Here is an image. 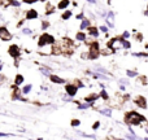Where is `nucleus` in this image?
Returning <instances> with one entry per match:
<instances>
[{
  "label": "nucleus",
  "mask_w": 148,
  "mask_h": 140,
  "mask_svg": "<svg viewBox=\"0 0 148 140\" xmlns=\"http://www.w3.org/2000/svg\"><path fill=\"white\" fill-rule=\"evenodd\" d=\"M144 121L146 120H144L143 115L136 112H129V113H126V115H125V122L127 123L129 126H139L140 123H143Z\"/></svg>",
  "instance_id": "f257e3e1"
},
{
  "label": "nucleus",
  "mask_w": 148,
  "mask_h": 140,
  "mask_svg": "<svg viewBox=\"0 0 148 140\" xmlns=\"http://www.w3.org/2000/svg\"><path fill=\"white\" fill-rule=\"evenodd\" d=\"M55 42H56V39H55L53 35H51L48 33H43L38 39V46L42 47V46H46V44H53Z\"/></svg>",
  "instance_id": "f03ea898"
},
{
  "label": "nucleus",
  "mask_w": 148,
  "mask_h": 140,
  "mask_svg": "<svg viewBox=\"0 0 148 140\" xmlns=\"http://www.w3.org/2000/svg\"><path fill=\"white\" fill-rule=\"evenodd\" d=\"M123 40H125V39H123L122 36H120V38H112L109 40V43H108V46H109L114 52L122 51L123 49Z\"/></svg>",
  "instance_id": "7ed1b4c3"
},
{
  "label": "nucleus",
  "mask_w": 148,
  "mask_h": 140,
  "mask_svg": "<svg viewBox=\"0 0 148 140\" xmlns=\"http://www.w3.org/2000/svg\"><path fill=\"white\" fill-rule=\"evenodd\" d=\"M8 53L14 60H18V57L21 56V49L17 44H12V46H9V48H8Z\"/></svg>",
  "instance_id": "20e7f679"
},
{
  "label": "nucleus",
  "mask_w": 148,
  "mask_h": 140,
  "mask_svg": "<svg viewBox=\"0 0 148 140\" xmlns=\"http://www.w3.org/2000/svg\"><path fill=\"white\" fill-rule=\"evenodd\" d=\"M12 39V34L8 30L5 26H0V40L3 42H8Z\"/></svg>",
  "instance_id": "39448f33"
},
{
  "label": "nucleus",
  "mask_w": 148,
  "mask_h": 140,
  "mask_svg": "<svg viewBox=\"0 0 148 140\" xmlns=\"http://www.w3.org/2000/svg\"><path fill=\"white\" fill-rule=\"evenodd\" d=\"M53 51V44H46V46L39 47V53L43 56H51Z\"/></svg>",
  "instance_id": "423d86ee"
},
{
  "label": "nucleus",
  "mask_w": 148,
  "mask_h": 140,
  "mask_svg": "<svg viewBox=\"0 0 148 140\" xmlns=\"http://www.w3.org/2000/svg\"><path fill=\"white\" fill-rule=\"evenodd\" d=\"M65 92H66L69 96L74 97L77 95V92H78V87H77L74 83H69V84H66V86H65Z\"/></svg>",
  "instance_id": "0eeeda50"
},
{
  "label": "nucleus",
  "mask_w": 148,
  "mask_h": 140,
  "mask_svg": "<svg viewBox=\"0 0 148 140\" xmlns=\"http://www.w3.org/2000/svg\"><path fill=\"white\" fill-rule=\"evenodd\" d=\"M38 17H39V13L36 12V9H29L27 12L25 13V20H26V21L38 20Z\"/></svg>",
  "instance_id": "6e6552de"
},
{
  "label": "nucleus",
  "mask_w": 148,
  "mask_h": 140,
  "mask_svg": "<svg viewBox=\"0 0 148 140\" xmlns=\"http://www.w3.org/2000/svg\"><path fill=\"white\" fill-rule=\"evenodd\" d=\"M105 22H107L108 27H114V13L110 10V12L107 13V16H105Z\"/></svg>",
  "instance_id": "1a4fd4ad"
},
{
  "label": "nucleus",
  "mask_w": 148,
  "mask_h": 140,
  "mask_svg": "<svg viewBox=\"0 0 148 140\" xmlns=\"http://www.w3.org/2000/svg\"><path fill=\"white\" fill-rule=\"evenodd\" d=\"M134 102H135V105H136V107H139L140 109H147V100L144 99L143 96H138V97H135Z\"/></svg>",
  "instance_id": "9d476101"
},
{
  "label": "nucleus",
  "mask_w": 148,
  "mask_h": 140,
  "mask_svg": "<svg viewBox=\"0 0 148 140\" xmlns=\"http://www.w3.org/2000/svg\"><path fill=\"white\" fill-rule=\"evenodd\" d=\"M48 78H49V81L55 84H64L65 83V79L61 78V76H59V75H56V74H51Z\"/></svg>",
  "instance_id": "9b49d317"
},
{
  "label": "nucleus",
  "mask_w": 148,
  "mask_h": 140,
  "mask_svg": "<svg viewBox=\"0 0 148 140\" xmlns=\"http://www.w3.org/2000/svg\"><path fill=\"white\" fill-rule=\"evenodd\" d=\"M90 26H91V20H88V18H82L81 25H79V30L84 31V30H87Z\"/></svg>",
  "instance_id": "f8f14e48"
},
{
  "label": "nucleus",
  "mask_w": 148,
  "mask_h": 140,
  "mask_svg": "<svg viewBox=\"0 0 148 140\" xmlns=\"http://www.w3.org/2000/svg\"><path fill=\"white\" fill-rule=\"evenodd\" d=\"M87 33H88V35L91 36V38L96 39L97 36H99V29L95 27V26H90V27L87 29Z\"/></svg>",
  "instance_id": "ddd939ff"
},
{
  "label": "nucleus",
  "mask_w": 148,
  "mask_h": 140,
  "mask_svg": "<svg viewBox=\"0 0 148 140\" xmlns=\"http://www.w3.org/2000/svg\"><path fill=\"white\" fill-rule=\"evenodd\" d=\"M99 113L101 115H105V117H112V109L108 107H103V108H99Z\"/></svg>",
  "instance_id": "4468645a"
},
{
  "label": "nucleus",
  "mask_w": 148,
  "mask_h": 140,
  "mask_svg": "<svg viewBox=\"0 0 148 140\" xmlns=\"http://www.w3.org/2000/svg\"><path fill=\"white\" fill-rule=\"evenodd\" d=\"M69 5H70V0H60L59 4H57V9L65 10V9H68Z\"/></svg>",
  "instance_id": "2eb2a0df"
},
{
  "label": "nucleus",
  "mask_w": 148,
  "mask_h": 140,
  "mask_svg": "<svg viewBox=\"0 0 148 140\" xmlns=\"http://www.w3.org/2000/svg\"><path fill=\"white\" fill-rule=\"evenodd\" d=\"M91 107H94V102H91V101L78 102V109H79V110H86V109H90Z\"/></svg>",
  "instance_id": "dca6fc26"
},
{
  "label": "nucleus",
  "mask_w": 148,
  "mask_h": 140,
  "mask_svg": "<svg viewBox=\"0 0 148 140\" xmlns=\"http://www.w3.org/2000/svg\"><path fill=\"white\" fill-rule=\"evenodd\" d=\"M86 39H87V35H86V33L84 31H78V33L75 34V40L77 42H81V43H83V42H86Z\"/></svg>",
  "instance_id": "f3484780"
},
{
  "label": "nucleus",
  "mask_w": 148,
  "mask_h": 140,
  "mask_svg": "<svg viewBox=\"0 0 148 140\" xmlns=\"http://www.w3.org/2000/svg\"><path fill=\"white\" fill-rule=\"evenodd\" d=\"M23 82H25V76H23L22 74H17V75L14 76V84L16 86L20 87L21 84H23Z\"/></svg>",
  "instance_id": "a211bd4d"
},
{
  "label": "nucleus",
  "mask_w": 148,
  "mask_h": 140,
  "mask_svg": "<svg viewBox=\"0 0 148 140\" xmlns=\"http://www.w3.org/2000/svg\"><path fill=\"white\" fill-rule=\"evenodd\" d=\"M39 71H40L42 75L47 76V78H48V76L52 74V70L49 69V68H47V66H40V68H39Z\"/></svg>",
  "instance_id": "6ab92c4d"
},
{
  "label": "nucleus",
  "mask_w": 148,
  "mask_h": 140,
  "mask_svg": "<svg viewBox=\"0 0 148 140\" xmlns=\"http://www.w3.org/2000/svg\"><path fill=\"white\" fill-rule=\"evenodd\" d=\"M72 16H73L72 10H70V9H65L64 12H62V14H61V20L66 21V20H69V18H72Z\"/></svg>",
  "instance_id": "aec40b11"
},
{
  "label": "nucleus",
  "mask_w": 148,
  "mask_h": 140,
  "mask_svg": "<svg viewBox=\"0 0 148 140\" xmlns=\"http://www.w3.org/2000/svg\"><path fill=\"white\" fill-rule=\"evenodd\" d=\"M113 52L114 51H113L109 46L105 47V48H103V49H100V55H103V56H109V55H112Z\"/></svg>",
  "instance_id": "412c9836"
},
{
  "label": "nucleus",
  "mask_w": 148,
  "mask_h": 140,
  "mask_svg": "<svg viewBox=\"0 0 148 140\" xmlns=\"http://www.w3.org/2000/svg\"><path fill=\"white\" fill-rule=\"evenodd\" d=\"M7 5L8 7H13V8H20L21 3L18 0H7Z\"/></svg>",
  "instance_id": "4be33fe9"
},
{
  "label": "nucleus",
  "mask_w": 148,
  "mask_h": 140,
  "mask_svg": "<svg viewBox=\"0 0 148 140\" xmlns=\"http://www.w3.org/2000/svg\"><path fill=\"white\" fill-rule=\"evenodd\" d=\"M31 89H33V86H31V84H25V86L21 88V91H22V95H29L31 92Z\"/></svg>",
  "instance_id": "5701e85b"
},
{
  "label": "nucleus",
  "mask_w": 148,
  "mask_h": 140,
  "mask_svg": "<svg viewBox=\"0 0 148 140\" xmlns=\"http://www.w3.org/2000/svg\"><path fill=\"white\" fill-rule=\"evenodd\" d=\"M55 13V7L52 4H47L46 7V16H51Z\"/></svg>",
  "instance_id": "b1692460"
},
{
  "label": "nucleus",
  "mask_w": 148,
  "mask_h": 140,
  "mask_svg": "<svg viewBox=\"0 0 148 140\" xmlns=\"http://www.w3.org/2000/svg\"><path fill=\"white\" fill-rule=\"evenodd\" d=\"M99 95H100V97H101V99L104 100V101H108V100H109V95H108V92L105 91L104 88H103L101 91H100V94H99Z\"/></svg>",
  "instance_id": "393cba45"
},
{
  "label": "nucleus",
  "mask_w": 148,
  "mask_h": 140,
  "mask_svg": "<svg viewBox=\"0 0 148 140\" xmlns=\"http://www.w3.org/2000/svg\"><path fill=\"white\" fill-rule=\"evenodd\" d=\"M21 33L23 34V35H33V29H30V27H22L21 29Z\"/></svg>",
  "instance_id": "a878e982"
},
{
  "label": "nucleus",
  "mask_w": 148,
  "mask_h": 140,
  "mask_svg": "<svg viewBox=\"0 0 148 140\" xmlns=\"http://www.w3.org/2000/svg\"><path fill=\"white\" fill-rule=\"evenodd\" d=\"M126 75H127L129 78H136V76H138V71H135V70H127V71H126Z\"/></svg>",
  "instance_id": "bb28decb"
},
{
  "label": "nucleus",
  "mask_w": 148,
  "mask_h": 140,
  "mask_svg": "<svg viewBox=\"0 0 148 140\" xmlns=\"http://www.w3.org/2000/svg\"><path fill=\"white\" fill-rule=\"evenodd\" d=\"M49 27V22L48 21H42L40 23V30H47Z\"/></svg>",
  "instance_id": "cd10ccee"
},
{
  "label": "nucleus",
  "mask_w": 148,
  "mask_h": 140,
  "mask_svg": "<svg viewBox=\"0 0 148 140\" xmlns=\"http://www.w3.org/2000/svg\"><path fill=\"white\" fill-rule=\"evenodd\" d=\"M95 71H99V73H103V74H108V70L104 69V68H101V66H99V65L95 66Z\"/></svg>",
  "instance_id": "c85d7f7f"
},
{
  "label": "nucleus",
  "mask_w": 148,
  "mask_h": 140,
  "mask_svg": "<svg viewBox=\"0 0 148 140\" xmlns=\"http://www.w3.org/2000/svg\"><path fill=\"white\" fill-rule=\"evenodd\" d=\"M62 101H65V102H72L73 101V97L72 96H69V95H65V96H62Z\"/></svg>",
  "instance_id": "c756f323"
},
{
  "label": "nucleus",
  "mask_w": 148,
  "mask_h": 140,
  "mask_svg": "<svg viewBox=\"0 0 148 140\" xmlns=\"http://www.w3.org/2000/svg\"><path fill=\"white\" fill-rule=\"evenodd\" d=\"M133 55L135 57H148V53H143V52H134Z\"/></svg>",
  "instance_id": "7c9ffc66"
},
{
  "label": "nucleus",
  "mask_w": 148,
  "mask_h": 140,
  "mask_svg": "<svg viewBox=\"0 0 148 140\" xmlns=\"http://www.w3.org/2000/svg\"><path fill=\"white\" fill-rule=\"evenodd\" d=\"M70 125H72L73 127H78V126L81 125V121H79V120H72V122H70Z\"/></svg>",
  "instance_id": "2f4dec72"
},
{
  "label": "nucleus",
  "mask_w": 148,
  "mask_h": 140,
  "mask_svg": "<svg viewBox=\"0 0 148 140\" xmlns=\"http://www.w3.org/2000/svg\"><path fill=\"white\" fill-rule=\"evenodd\" d=\"M99 30L101 31V33H104V34H108V31H109V27L103 25V26H100V27H99Z\"/></svg>",
  "instance_id": "473e14b6"
},
{
  "label": "nucleus",
  "mask_w": 148,
  "mask_h": 140,
  "mask_svg": "<svg viewBox=\"0 0 148 140\" xmlns=\"http://www.w3.org/2000/svg\"><path fill=\"white\" fill-rule=\"evenodd\" d=\"M131 47V44H130V42L127 40V39H125L123 40V49H129Z\"/></svg>",
  "instance_id": "72a5a7b5"
},
{
  "label": "nucleus",
  "mask_w": 148,
  "mask_h": 140,
  "mask_svg": "<svg viewBox=\"0 0 148 140\" xmlns=\"http://www.w3.org/2000/svg\"><path fill=\"white\" fill-rule=\"evenodd\" d=\"M138 83L147 84V78H146V76H139V78H138Z\"/></svg>",
  "instance_id": "f704fd0d"
},
{
  "label": "nucleus",
  "mask_w": 148,
  "mask_h": 140,
  "mask_svg": "<svg viewBox=\"0 0 148 140\" xmlns=\"http://www.w3.org/2000/svg\"><path fill=\"white\" fill-rule=\"evenodd\" d=\"M118 83L120 84H125V86H127L129 84V79H125V78H121L120 81H118Z\"/></svg>",
  "instance_id": "c9c22d12"
},
{
  "label": "nucleus",
  "mask_w": 148,
  "mask_h": 140,
  "mask_svg": "<svg viewBox=\"0 0 148 140\" xmlns=\"http://www.w3.org/2000/svg\"><path fill=\"white\" fill-rule=\"evenodd\" d=\"M9 136H14L12 134H7V132H0V138H9Z\"/></svg>",
  "instance_id": "e433bc0d"
},
{
  "label": "nucleus",
  "mask_w": 148,
  "mask_h": 140,
  "mask_svg": "<svg viewBox=\"0 0 148 140\" xmlns=\"http://www.w3.org/2000/svg\"><path fill=\"white\" fill-rule=\"evenodd\" d=\"M135 39H136L138 42H142V40H143V35H142V34H138V33H136V34H135Z\"/></svg>",
  "instance_id": "4c0bfd02"
},
{
  "label": "nucleus",
  "mask_w": 148,
  "mask_h": 140,
  "mask_svg": "<svg viewBox=\"0 0 148 140\" xmlns=\"http://www.w3.org/2000/svg\"><path fill=\"white\" fill-rule=\"evenodd\" d=\"M99 127H100V122H99V121H96V122L92 125V128H94V130H97Z\"/></svg>",
  "instance_id": "58836bf2"
},
{
  "label": "nucleus",
  "mask_w": 148,
  "mask_h": 140,
  "mask_svg": "<svg viewBox=\"0 0 148 140\" xmlns=\"http://www.w3.org/2000/svg\"><path fill=\"white\" fill-rule=\"evenodd\" d=\"M122 38L123 39H129L130 38V33H129V31H125V33L122 34Z\"/></svg>",
  "instance_id": "ea45409f"
},
{
  "label": "nucleus",
  "mask_w": 148,
  "mask_h": 140,
  "mask_svg": "<svg viewBox=\"0 0 148 140\" xmlns=\"http://www.w3.org/2000/svg\"><path fill=\"white\" fill-rule=\"evenodd\" d=\"M36 1H39V0H23L25 4H34V3H36Z\"/></svg>",
  "instance_id": "a19ab883"
},
{
  "label": "nucleus",
  "mask_w": 148,
  "mask_h": 140,
  "mask_svg": "<svg viewBox=\"0 0 148 140\" xmlns=\"http://www.w3.org/2000/svg\"><path fill=\"white\" fill-rule=\"evenodd\" d=\"M75 18H77V20H82V18H84V14H83V13H79V14L75 16Z\"/></svg>",
  "instance_id": "79ce46f5"
},
{
  "label": "nucleus",
  "mask_w": 148,
  "mask_h": 140,
  "mask_svg": "<svg viewBox=\"0 0 148 140\" xmlns=\"http://www.w3.org/2000/svg\"><path fill=\"white\" fill-rule=\"evenodd\" d=\"M118 84H120V83H118ZM120 89H121V91H125L126 86H125V84H120Z\"/></svg>",
  "instance_id": "37998d69"
},
{
  "label": "nucleus",
  "mask_w": 148,
  "mask_h": 140,
  "mask_svg": "<svg viewBox=\"0 0 148 140\" xmlns=\"http://www.w3.org/2000/svg\"><path fill=\"white\" fill-rule=\"evenodd\" d=\"M86 1H87V3H90V4H96V3H97L96 0H86Z\"/></svg>",
  "instance_id": "c03bdc74"
},
{
  "label": "nucleus",
  "mask_w": 148,
  "mask_h": 140,
  "mask_svg": "<svg viewBox=\"0 0 148 140\" xmlns=\"http://www.w3.org/2000/svg\"><path fill=\"white\" fill-rule=\"evenodd\" d=\"M3 70V62H0V71Z\"/></svg>",
  "instance_id": "a18cd8bd"
},
{
  "label": "nucleus",
  "mask_w": 148,
  "mask_h": 140,
  "mask_svg": "<svg viewBox=\"0 0 148 140\" xmlns=\"http://www.w3.org/2000/svg\"><path fill=\"white\" fill-rule=\"evenodd\" d=\"M146 132H147V134H148V126H147V127H146ZM146 139H147V140H148V136H147V138H146Z\"/></svg>",
  "instance_id": "49530a36"
},
{
  "label": "nucleus",
  "mask_w": 148,
  "mask_h": 140,
  "mask_svg": "<svg viewBox=\"0 0 148 140\" xmlns=\"http://www.w3.org/2000/svg\"><path fill=\"white\" fill-rule=\"evenodd\" d=\"M39 1H47V0H39Z\"/></svg>",
  "instance_id": "de8ad7c7"
}]
</instances>
